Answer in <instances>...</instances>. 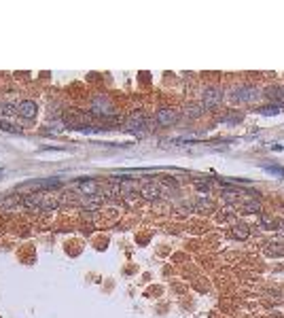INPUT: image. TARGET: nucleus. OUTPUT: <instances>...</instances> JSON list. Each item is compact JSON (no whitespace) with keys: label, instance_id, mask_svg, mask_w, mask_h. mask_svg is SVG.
Masks as SVG:
<instances>
[{"label":"nucleus","instance_id":"2","mask_svg":"<svg viewBox=\"0 0 284 318\" xmlns=\"http://www.w3.org/2000/svg\"><path fill=\"white\" fill-rule=\"evenodd\" d=\"M147 123H149L147 115H144L142 111H134V113L130 115V117L125 119V130L132 132V134H138V136H140L142 132L147 130Z\"/></svg>","mask_w":284,"mask_h":318},{"label":"nucleus","instance_id":"25","mask_svg":"<svg viewBox=\"0 0 284 318\" xmlns=\"http://www.w3.org/2000/svg\"><path fill=\"white\" fill-rule=\"evenodd\" d=\"M276 231H284V221H276Z\"/></svg>","mask_w":284,"mask_h":318},{"label":"nucleus","instance_id":"7","mask_svg":"<svg viewBox=\"0 0 284 318\" xmlns=\"http://www.w3.org/2000/svg\"><path fill=\"white\" fill-rule=\"evenodd\" d=\"M36 111H38V106L34 100H21L17 104V115L24 119H34L36 117Z\"/></svg>","mask_w":284,"mask_h":318},{"label":"nucleus","instance_id":"14","mask_svg":"<svg viewBox=\"0 0 284 318\" xmlns=\"http://www.w3.org/2000/svg\"><path fill=\"white\" fill-rule=\"evenodd\" d=\"M81 204L85 208H91V210H98V208L102 206V198L100 195H85V198L81 200Z\"/></svg>","mask_w":284,"mask_h":318},{"label":"nucleus","instance_id":"24","mask_svg":"<svg viewBox=\"0 0 284 318\" xmlns=\"http://www.w3.org/2000/svg\"><path fill=\"white\" fill-rule=\"evenodd\" d=\"M225 121H227V123H237V121H242V115H234V117H225Z\"/></svg>","mask_w":284,"mask_h":318},{"label":"nucleus","instance_id":"3","mask_svg":"<svg viewBox=\"0 0 284 318\" xmlns=\"http://www.w3.org/2000/svg\"><path fill=\"white\" fill-rule=\"evenodd\" d=\"M259 89L252 87V85H242V87H235L234 94H231V98L237 102H254L259 98Z\"/></svg>","mask_w":284,"mask_h":318},{"label":"nucleus","instance_id":"16","mask_svg":"<svg viewBox=\"0 0 284 318\" xmlns=\"http://www.w3.org/2000/svg\"><path fill=\"white\" fill-rule=\"evenodd\" d=\"M193 184H195V189L204 191V193H208V191L212 189V181H210V178H195Z\"/></svg>","mask_w":284,"mask_h":318},{"label":"nucleus","instance_id":"13","mask_svg":"<svg viewBox=\"0 0 284 318\" xmlns=\"http://www.w3.org/2000/svg\"><path fill=\"white\" fill-rule=\"evenodd\" d=\"M30 184L32 187H38V189H57V187H62V181H57V178H47V181H34Z\"/></svg>","mask_w":284,"mask_h":318},{"label":"nucleus","instance_id":"22","mask_svg":"<svg viewBox=\"0 0 284 318\" xmlns=\"http://www.w3.org/2000/svg\"><path fill=\"white\" fill-rule=\"evenodd\" d=\"M265 172H271V174H278V176H284V167L280 166H263Z\"/></svg>","mask_w":284,"mask_h":318},{"label":"nucleus","instance_id":"21","mask_svg":"<svg viewBox=\"0 0 284 318\" xmlns=\"http://www.w3.org/2000/svg\"><path fill=\"white\" fill-rule=\"evenodd\" d=\"M184 115H187V117H191V119L200 117V115H201V106H195V104H193V106L187 108V113H184Z\"/></svg>","mask_w":284,"mask_h":318},{"label":"nucleus","instance_id":"5","mask_svg":"<svg viewBox=\"0 0 284 318\" xmlns=\"http://www.w3.org/2000/svg\"><path fill=\"white\" fill-rule=\"evenodd\" d=\"M201 100H204V106L206 108H214V106H218L223 100V91L218 89V87H208L204 94H201Z\"/></svg>","mask_w":284,"mask_h":318},{"label":"nucleus","instance_id":"1","mask_svg":"<svg viewBox=\"0 0 284 318\" xmlns=\"http://www.w3.org/2000/svg\"><path fill=\"white\" fill-rule=\"evenodd\" d=\"M91 115H98V117H115V104L108 100L106 96H96L91 100V106H89Z\"/></svg>","mask_w":284,"mask_h":318},{"label":"nucleus","instance_id":"19","mask_svg":"<svg viewBox=\"0 0 284 318\" xmlns=\"http://www.w3.org/2000/svg\"><path fill=\"white\" fill-rule=\"evenodd\" d=\"M0 130H2V132H11V134H21V130H17L15 125H11L9 121H0Z\"/></svg>","mask_w":284,"mask_h":318},{"label":"nucleus","instance_id":"10","mask_svg":"<svg viewBox=\"0 0 284 318\" xmlns=\"http://www.w3.org/2000/svg\"><path fill=\"white\" fill-rule=\"evenodd\" d=\"M193 210H198V212H212L214 210V201L208 200V198H198V200H195V204H193Z\"/></svg>","mask_w":284,"mask_h":318},{"label":"nucleus","instance_id":"23","mask_svg":"<svg viewBox=\"0 0 284 318\" xmlns=\"http://www.w3.org/2000/svg\"><path fill=\"white\" fill-rule=\"evenodd\" d=\"M223 198H225V201H235L237 198H235V191H223Z\"/></svg>","mask_w":284,"mask_h":318},{"label":"nucleus","instance_id":"11","mask_svg":"<svg viewBox=\"0 0 284 318\" xmlns=\"http://www.w3.org/2000/svg\"><path fill=\"white\" fill-rule=\"evenodd\" d=\"M244 212L246 215H259L261 212V201H259V198H251V200H246L244 201Z\"/></svg>","mask_w":284,"mask_h":318},{"label":"nucleus","instance_id":"17","mask_svg":"<svg viewBox=\"0 0 284 318\" xmlns=\"http://www.w3.org/2000/svg\"><path fill=\"white\" fill-rule=\"evenodd\" d=\"M280 111H282L280 104H267V106H261V108H259L261 115H278Z\"/></svg>","mask_w":284,"mask_h":318},{"label":"nucleus","instance_id":"8","mask_svg":"<svg viewBox=\"0 0 284 318\" xmlns=\"http://www.w3.org/2000/svg\"><path fill=\"white\" fill-rule=\"evenodd\" d=\"M263 252L267 254V257H282L284 254V244L282 242H267L263 248Z\"/></svg>","mask_w":284,"mask_h":318},{"label":"nucleus","instance_id":"6","mask_svg":"<svg viewBox=\"0 0 284 318\" xmlns=\"http://www.w3.org/2000/svg\"><path fill=\"white\" fill-rule=\"evenodd\" d=\"M140 195L144 200L155 201V200H159L161 195H164V189H161L159 183H147V184H142L140 187Z\"/></svg>","mask_w":284,"mask_h":318},{"label":"nucleus","instance_id":"4","mask_svg":"<svg viewBox=\"0 0 284 318\" xmlns=\"http://www.w3.org/2000/svg\"><path fill=\"white\" fill-rule=\"evenodd\" d=\"M155 121H157V125H161V127H170L178 121V113L174 111V108H159V111L155 113Z\"/></svg>","mask_w":284,"mask_h":318},{"label":"nucleus","instance_id":"15","mask_svg":"<svg viewBox=\"0 0 284 318\" xmlns=\"http://www.w3.org/2000/svg\"><path fill=\"white\" fill-rule=\"evenodd\" d=\"M17 113V104L13 102H0V117H13Z\"/></svg>","mask_w":284,"mask_h":318},{"label":"nucleus","instance_id":"18","mask_svg":"<svg viewBox=\"0 0 284 318\" xmlns=\"http://www.w3.org/2000/svg\"><path fill=\"white\" fill-rule=\"evenodd\" d=\"M271 91H274V94H269V96L274 98V100H276L278 104H280V106H284V85H282V87L271 89Z\"/></svg>","mask_w":284,"mask_h":318},{"label":"nucleus","instance_id":"20","mask_svg":"<svg viewBox=\"0 0 284 318\" xmlns=\"http://www.w3.org/2000/svg\"><path fill=\"white\" fill-rule=\"evenodd\" d=\"M261 227L263 229H276V221L271 217H261Z\"/></svg>","mask_w":284,"mask_h":318},{"label":"nucleus","instance_id":"12","mask_svg":"<svg viewBox=\"0 0 284 318\" xmlns=\"http://www.w3.org/2000/svg\"><path fill=\"white\" fill-rule=\"evenodd\" d=\"M79 189L83 195H98V183L96 181H81Z\"/></svg>","mask_w":284,"mask_h":318},{"label":"nucleus","instance_id":"9","mask_svg":"<svg viewBox=\"0 0 284 318\" xmlns=\"http://www.w3.org/2000/svg\"><path fill=\"white\" fill-rule=\"evenodd\" d=\"M231 235H234L235 240H246L248 235H251V227L244 223H237V225H234V229H231Z\"/></svg>","mask_w":284,"mask_h":318}]
</instances>
